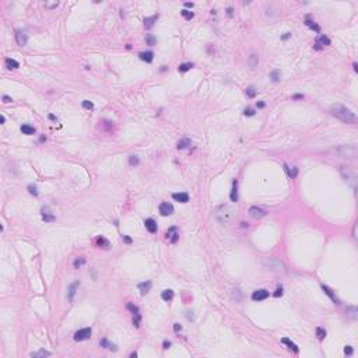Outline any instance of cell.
I'll return each mask as SVG.
<instances>
[{"instance_id": "cell-18", "label": "cell", "mask_w": 358, "mask_h": 358, "mask_svg": "<svg viewBox=\"0 0 358 358\" xmlns=\"http://www.w3.org/2000/svg\"><path fill=\"white\" fill-rule=\"evenodd\" d=\"M4 63H6V67H7V69H10V70L11 69L14 70V69H18V67H20V63H18L17 60L11 59V58H7Z\"/></svg>"}, {"instance_id": "cell-15", "label": "cell", "mask_w": 358, "mask_h": 358, "mask_svg": "<svg viewBox=\"0 0 358 358\" xmlns=\"http://www.w3.org/2000/svg\"><path fill=\"white\" fill-rule=\"evenodd\" d=\"M139 58L143 62H147V63H151L153 62V59H154V53L151 52V50H148V52H140L139 53Z\"/></svg>"}, {"instance_id": "cell-51", "label": "cell", "mask_w": 358, "mask_h": 358, "mask_svg": "<svg viewBox=\"0 0 358 358\" xmlns=\"http://www.w3.org/2000/svg\"><path fill=\"white\" fill-rule=\"evenodd\" d=\"M304 98V95L302 94H295L294 97H292V99H302Z\"/></svg>"}, {"instance_id": "cell-4", "label": "cell", "mask_w": 358, "mask_h": 358, "mask_svg": "<svg viewBox=\"0 0 358 358\" xmlns=\"http://www.w3.org/2000/svg\"><path fill=\"white\" fill-rule=\"evenodd\" d=\"M220 209L223 210V213H220V211H215V215H217V218L221 221V223H227L228 220L232 217V211H231L227 206H221Z\"/></svg>"}, {"instance_id": "cell-20", "label": "cell", "mask_w": 358, "mask_h": 358, "mask_svg": "<svg viewBox=\"0 0 358 358\" xmlns=\"http://www.w3.org/2000/svg\"><path fill=\"white\" fill-rule=\"evenodd\" d=\"M322 290H323V291H325V292H326V294L329 295L331 299H333V302H334V304H340V302H339V298L334 295V292H333V291H331V290L329 288L327 285H322Z\"/></svg>"}, {"instance_id": "cell-7", "label": "cell", "mask_w": 358, "mask_h": 358, "mask_svg": "<svg viewBox=\"0 0 358 358\" xmlns=\"http://www.w3.org/2000/svg\"><path fill=\"white\" fill-rule=\"evenodd\" d=\"M269 298V291L267 290H256L253 294H252V299L253 301H263V299Z\"/></svg>"}, {"instance_id": "cell-30", "label": "cell", "mask_w": 358, "mask_h": 358, "mask_svg": "<svg viewBox=\"0 0 358 358\" xmlns=\"http://www.w3.org/2000/svg\"><path fill=\"white\" fill-rule=\"evenodd\" d=\"M245 94L249 97V98H255V97H256V94H257V91H256V88H255V87L251 86V87H248V88L245 90Z\"/></svg>"}, {"instance_id": "cell-35", "label": "cell", "mask_w": 358, "mask_h": 358, "mask_svg": "<svg viewBox=\"0 0 358 358\" xmlns=\"http://www.w3.org/2000/svg\"><path fill=\"white\" fill-rule=\"evenodd\" d=\"M181 14H182V17H183L185 20H192L193 17H194V14H193L192 11H189V10H182Z\"/></svg>"}, {"instance_id": "cell-13", "label": "cell", "mask_w": 358, "mask_h": 358, "mask_svg": "<svg viewBox=\"0 0 358 358\" xmlns=\"http://www.w3.org/2000/svg\"><path fill=\"white\" fill-rule=\"evenodd\" d=\"M231 202H234V203H236L238 202V181H234L232 182V190H231Z\"/></svg>"}, {"instance_id": "cell-50", "label": "cell", "mask_w": 358, "mask_h": 358, "mask_svg": "<svg viewBox=\"0 0 358 358\" xmlns=\"http://www.w3.org/2000/svg\"><path fill=\"white\" fill-rule=\"evenodd\" d=\"M174 330H175V331L182 330V326L179 325V323H174Z\"/></svg>"}, {"instance_id": "cell-29", "label": "cell", "mask_w": 358, "mask_h": 358, "mask_svg": "<svg viewBox=\"0 0 358 358\" xmlns=\"http://www.w3.org/2000/svg\"><path fill=\"white\" fill-rule=\"evenodd\" d=\"M49 355H50V353H49V351H45V350H39V351H37V353H31V357H34V358L49 357Z\"/></svg>"}, {"instance_id": "cell-43", "label": "cell", "mask_w": 358, "mask_h": 358, "mask_svg": "<svg viewBox=\"0 0 358 358\" xmlns=\"http://www.w3.org/2000/svg\"><path fill=\"white\" fill-rule=\"evenodd\" d=\"M133 325L136 327H139L140 326V313H136L134 315V318H133Z\"/></svg>"}, {"instance_id": "cell-11", "label": "cell", "mask_w": 358, "mask_h": 358, "mask_svg": "<svg viewBox=\"0 0 358 358\" xmlns=\"http://www.w3.org/2000/svg\"><path fill=\"white\" fill-rule=\"evenodd\" d=\"M16 41L20 46H25V43H27V34H25L24 31H21V30H17L16 31Z\"/></svg>"}, {"instance_id": "cell-56", "label": "cell", "mask_w": 358, "mask_h": 358, "mask_svg": "<svg viewBox=\"0 0 358 358\" xmlns=\"http://www.w3.org/2000/svg\"><path fill=\"white\" fill-rule=\"evenodd\" d=\"M288 37H291V34H290V32H287V34H285V35L283 37V39H287Z\"/></svg>"}, {"instance_id": "cell-54", "label": "cell", "mask_w": 358, "mask_h": 358, "mask_svg": "<svg viewBox=\"0 0 358 358\" xmlns=\"http://www.w3.org/2000/svg\"><path fill=\"white\" fill-rule=\"evenodd\" d=\"M49 119H50V120H56V116H55V115H52V113H50V115H49Z\"/></svg>"}, {"instance_id": "cell-42", "label": "cell", "mask_w": 358, "mask_h": 358, "mask_svg": "<svg viewBox=\"0 0 358 358\" xmlns=\"http://www.w3.org/2000/svg\"><path fill=\"white\" fill-rule=\"evenodd\" d=\"M83 107L86 109H94V104L91 101H83Z\"/></svg>"}, {"instance_id": "cell-14", "label": "cell", "mask_w": 358, "mask_h": 358, "mask_svg": "<svg viewBox=\"0 0 358 358\" xmlns=\"http://www.w3.org/2000/svg\"><path fill=\"white\" fill-rule=\"evenodd\" d=\"M42 220L46 221V223H50V221H55V215L50 213V210L48 207H43L42 209Z\"/></svg>"}, {"instance_id": "cell-5", "label": "cell", "mask_w": 358, "mask_h": 358, "mask_svg": "<svg viewBox=\"0 0 358 358\" xmlns=\"http://www.w3.org/2000/svg\"><path fill=\"white\" fill-rule=\"evenodd\" d=\"M343 176L346 178V181L347 182H351V185H353V187L355 189V183H357V174H355V171H350L347 168V172L343 169Z\"/></svg>"}, {"instance_id": "cell-27", "label": "cell", "mask_w": 358, "mask_h": 358, "mask_svg": "<svg viewBox=\"0 0 358 358\" xmlns=\"http://www.w3.org/2000/svg\"><path fill=\"white\" fill-rule=\"evenodd\" d=\"M21 132L24 134L31 136V134H35V127H34V126H30V125H22V126H21Z\"/></svg>"}, {"instance_id": "cell-19", "label": "cell", "mask_w": 358, "mask_h": 358, "mask_svg": "<svg viewBox=\"0 0 358 358\" xmlns=\"http://www.w3.org/2000/svg\"><path fill=\"white\" fill-rule=\"evenodd\" d=\"M192 144V140L190 139H187V137H183L182 140H179L178 141V150H183V148H186V147H189V146Z\"/></svg>"}, {"instance_id": "cell-24", "label": "cell", "mask_w": 358, "mask_h": 358, "mask_svg": "<svg viewBox=\"0 0 358 358\" xmlns=\"http://www.w3.org/2000/svg\"><path fill=\"white\" fill-rule=\"evenodd\" d=\"M99 344H101V347H104V348H107V350H116V346L115 344H112L111 341H108L107 339H102L101 341H99Z\"/></svg>"}, {"instance_id": "cell-59", "label": "cell", "mask_w": 358, "mask_h": 358, "mask_svg": "<svg viewBox=\"0 0 358 358\" xmlns=\"http://www.w3.org/2000/svg\"><path fill=\"white\" fill-rule=\"evenodd\" d=\"M227 11H228V14H230V16H232V9H228Z\"/></svg>"}, {"instance_id": "cell-34", "label": "cell", "mask_w": 358, "mask_h": 358, "mask_svg": "<svg viewBox=\"0 0 358 358\" xmlns=\"http://www.w3.org/2000/svg\"><path fill=\"white\" fill-rule=\"evenodd\" d=\"M280 76H281L280 70H273L272 73H270V77H272V80L274 81V83H277V81L280 80Z\"/></svg>"}, {"instance_id": "cell-32", "label": "cell", "mask_w": 358, "mask_h": 358, "mask_svg": "<svg viewBox=\"0 0 358 358\" xmlns=\"http://www.w3.org/2000/svg\"><path fill=\"white\" fill-rule=\"evenodd\" d=\"M284 168H285V171L288 172V175H290L291 178H295V176H297V174H298V169H297L295 166L292 168V169H291V168H290L288 165H284Z\"/></svg>"}, {"instance_id": "cell-37", "label": "cell", "mask_w": 358, "mask_h": 358, "mask_svg": "<svg viewBox=\"0 0 358 358\" xmlns=\"http://www.w3.org/2000/svg\"><path fill=\"white\" fill-rule=\"evenodd\" d=\"M86 263V259L84 257H80V259H76L74 260V269H80L83 264Z\"/></svg>"}, {"instance_id": "cell-41", "label": "cell", "mask_w": 358, "mask_h": 358, "mask_svg": "<svg viewBox=\"0 0 358 358\" xmlns=\"http://www.w3.org/2000/svg\"><path fill=\"white\" fill-rule=\"evenodd\" d=\"M28 190H30V193H31V194H34V196H38V189H37V186H35V185H30V186H28Z\"/></svg>"}, {"instance_id": "cell-38", "label": "cell", "mask_w": 358, "mask_h": 358, "mask_svg": "<svg viewBox=\"0 0 358 358\" xmlns=\"http://www.w3.org/2000/svg\"><path fill=\"white\" fill-rule=\"evenodd\" d=\"M146 41H147V43H148L150 46H153V45H155V43H157V39H155V38L153 37L151 34H148V35L146 37Z\"/></svg>"}, {"instance_id": "cell-55", "label": "cell", "mask_w": 358, "mask_h": 358, "mask_svg": "<svg viewBox=\"0 0 358 358\" xmlns=\"http://www.w3.org/2000/svg\"><path fill=\"white\" fill-rule=\"evenodd\" d=\"M263 107H264V102H259L257 104V108H263Z\"/></svg>"}, {"instance_id": "cell-31", "label": "cell", "mask_w": 358, "mask_h": 358, "mask_svg": "<svg viewBox=\"0 0 358 358\" xmlns=\"http://www.w3.org/2000/svg\"><path fill=\"white\" fill-rule=\"evenodd\" d=\"M305 24L308 25L309 28H312V30H315V31H321V27L318 25V24H315V21H312V20H309V18H306L305 20Z\"/></svg>"}, {"instance_id": "cell-46", "label": "cell", "mask_w": 358, "mask_h": 358, "mask_svg": "<svg viewBox=\"0 0 358 358\" xmlns=\"http://www.w3.org/2000/svg\"><path fill=\"white\" fill-rule=\"evenodd\" d=\"M344 354H346V355H351V354H353V347H351V346H347V347L344 348Z\"/></svg>"}, {"instance_id": "cell-52", "label": "cell", "mask_w": 358, "mask_h": 358, "mask_svg": "<svg viewBox=\"0 0 358 358\" xmlns=\"http://www.w3.org/2000/svg\"><path fill=\"white\" fill-rule=\"evenodd\" d=\"M162 346H164V348H165V350H166V348H169V347H171V341H166V340H165Z\"/></svg>"}, {"instance_id": "cell-16", "label": "cell", "mask_w": 358, "mask_h": 358, "mask_svg": "<svg viewBox=\"0 0 358 358\" xmlns=\"http://www.w3.org/2000/svg\"><path fill=\"white\" fill-rule=\"evenodd\" d=\"M172 197L175 199L176 202H179V203H187L189 202V194L187 193H174Z\"/></svg>"}, {"instance_id": "cell-33", "label": "cell", "mask_w": 358, "mask_h": 358, "mask_svg": "<svg viewBox=\"0 0 358 358\" xmlns=\"http://www.w3.org/2000/svg\"><path fill=\"white\" fill-rule=\"evenodd\" d=\"M192 67H193V63H182V64H179L178 70L179 71H187V70H190Z\"/></svg>"}, {"instance_id": "cell-9", "label": "cell", "mask_w": 358, "mask_h": 358, "mask_svg": "<svg viewBox=\"0 0 358 358\" xmlns=\"http://www.w3.org/2000/svg\"><path fill=\"white\" fill-rule=\"evenodd\" d=\"M249 214H251V217H253V218H262V217H264L266 215V211L263 209H260V207H256V206H253V207H251L249 209Z\"/></svg>"}, {"instance_id": "cell-12", "label": "cell", "mask_w": 358, "mask_h": 358, "mask_svg": "<svg viewBox=\"0 0 358 358\" xmlns=\"http://www.w3.org/2000/svg\"><path fill=\"white\" fill-rule=\"evenodd\" d=\"M144 225H146V228H147V231H148V232H151V234L157 232V223H155L153 218H147V220H146Z\"/></svg>"}, {"instance_id": "cell-8", "label": "cell", "mask_w": 358, "mask_h": 358, "mask_svg": "<svg viewBox=\"0 0 358 358\" xmlns=\"http://www.w3.org/2000/svg\"><path fill=\"white\" fill-rule=\"evenodd\" d=\"M166 239L169 241L171 243H175L179 239V232H178V230L175 227H172V228H169V230L166 231Z\"/></svg>"}, {"instance_id": "cell-49", "label": "cell", "mask_w": 358, "mask_h": 358, "mask_svg": "<svg viewBox=\"0 0 358 358\" xmlns=\"http://www.w3.org/2000/svg\"><path fill=\"white\" fill-rule=\"evenodd\" d=\"M11 101H13V99H11V98H10L9 95H4V97H3V102H4V104H9V102H11Z\"/></svg>"}, {"instance_id": "cell-3", "label": "cell", "mask_w": 358, "mask_h": 358, "mask_svg": "<svg viewBox=\"0 0 358 358\" xmlns=\"http://www.w3.org/2000/svg\"><path fill=\"white\" fill-rule=\"evenodd\" d=\"M91 337V329L90 327H84V329H80L74 333V340L76 341H84V340H88Z\"/></svg>"}, {"instance_id": "cell-17", "label": "cell", "mask_w": 358, "mask_h": 358, "mask_svg": "<svg viewBox=\"0 0 358 358\" xmlns=\"http://www.w3.org/2000/svg\"><path fill=\"white\" fill-rule=\"evenodd\" d=\"M248 64H249V67H251L252 70H255L259 66V56L257 55H251L249 56V59H248Z\"/></svg>"}, {"instance_id": "cell-48", "label": "cell", "mask_w": 358, "mask_h": 358, "mask_svg": "<svg viewBox=\"0 0 358 358\" xmlns=\"http://www.w3.org/2000/svg\"><path fill=\"white\" fill-rule=\"evenodd\" d=\"M122 239L126 242V243H132V238H129L127 235H122Z\"/></svg>"}, {"instance_id": "cell-36", "label": "cell", "mask_w": 358, "mask_h": 358, "mask_svg": "<svg viewBox=\"0 0 358 358\" xmlns=\"http://www.w3.org/2000/svg\"><path fill=\"white\" fill-rule=\"evenodd\" d=\"M316 336H318L319 340H323V339L326 337V330L322 329V327H318V329H316Z\"/></svg>"}, {"instance_id": "cell-10", "label": "cell", "mask_w": 358, "mask_h": 358, "mask_svg": "<svg viewBox=\"0 0 358 358\" xmlns=\"http://www.w3.org/2000/svg\"><path fill=\"white\" fill-rule=\"evenodd\" d=\"M160 213L161 215H171L174 213V206L171 203H161L160 204Z\"/></svg>"}, {"instance_id": "cell-39", "label": "cell", "mask_w": 358, "mask_h": 358, "mask_svg": "<svg viewBox=\"0 0 358 358\" xmlns=\"http://www.w3.org/2000/svg\"><path fill=\"white\" fill-rule=\"evenodd\" d=\"M127 309H129V310H132V313H133V315H136V313H139V308H137L136 305L130 304V302H129V304H127Z\"/></svg>"}, {"instance_id": "cell-2", "label": "cell", "mask_w": 358, "mask_h": 358, "mask_svg": "<svg viewBox=\"0 0 358 358\" xmlns=\"http://www.w3.org/2000/svg\"><path fill=\"white\" fill-rule=\"evenodd\" d=\"M339 153H340L343 157H347V158H355V157H357V147H355V144L343 146L339 150Z\"/></svg>"}, {"instance_id": "cell-58", "label": "cell", "mask_w": 358, "mask_h": 358, "mask_svg": "<svg viewBox=\"0 0 358 358\" xmlns=\"http://www.w3.org/2000/svg\"><path fill=\"white\" fill-rule=\"evenodd\" d=\"M4 120H6V118H4V116H3V115H1V116H0V122H1V123H4Z\"/></svg>"}, {"instance_id": "cell-1", "label": "cell", "mask_w": 358, "mask_h": 358, "mask_svg": "<svg viewBox=\"0 0 358 358\" xmlns=\"http://www.w3.org/2000/svg\"><path fill=\"white\" fill-rule=\"evenodd\" d=\"M330 112L333 113L336 118H339L340 120H343V122L351 123V125L357 123V115H355L351 109H348L347 107H344V105H341V104H334V105H331Z\"/></svg>"}, {"instance_id": "cell-22", "label": "cell", "mask_w": 358, "mask_h": 358, "mask_svg": "<svg viewBox=\"0 0 358 358\" xmlns=\"http://www.w3.org/2000/svg\"><path fill=\"white\" fill-rule=\"evenodd\" d=\"M281 341H283L284 344H287V347H288L290 350H292V351H294L295 354H298V353H299V348L297 347V344H294V343L291 341V340H288V339H283Z\"/></svg>"}, {"instance_id": "cell-53", "label": "cell", "mask_w": 358, "mask_h": 358, "mask_svg": "<svg viewBox=\"0 0 358 358\" xmlns=\"http://www.w3.org/2000/svg\"><path fill=\"white\" fill-rule=\"evenodd\" d=\"M185 7H190V9H192V7H193V3H189V1H186V3H185Z\"/></svg>"}, {"instance_id": "cell-57", "label": "cell", "mask_w": 358, "mask_h": 358, "mask_svg": "<svg viewBox=\"0 0 358 358\" xmlns=\"http://www.w3.org/2000/svg\"><path fill=\"white\" fill-rule=\"evenodd\" d=\"M353 67H354V71H358V66H357V63H354V64H353Z\"/></svg>"}, {"instance_id": "cell-47", "label": "cell", "mask_w": 358, "mask_h": 358, "mask_svg": "<svg viewBox=\"0 0 358 358\" xmlns=\"http://www.w3.org/2000/svg\"><path fill=\"white\" fill-rule=\"evenodd\" d=\"M58 4H59V3H58V1H55V3H46L45 6H46L48 9H55V7H58Z\"/></svg>"}, {"instance_id": "cell-6", "label": "cell", "mask_w": 358, "mask_h": 358, "mask_svg": "<svg viewBox=\"0 0 358 358\" xmlns=\"http://www.w3.org/2000/svg\"><path fill=\"white\" fill-rule=\"evenodd\" d=\"M330 45V39L326 37V35H319L316 38V42H315V49H322L323 46H327Z\"/></svg>"}, {"instance_id": "cell-23", "label": "cell", "mask_w": 358, "mask_h": 358, "mask_svg": "<svg viewBox=\"0 0 358 358\" xmlns=\"http://www.w3.org/2000/svg\"><path fill=\"white\" fill-rule=\"evenodd\" d=\"M161 298L164 299V301H172V298H174V291L172 290H164L162 291V294H161Z\"/></svg>"}, {"instance_id": "cell-25", "label": "cell", "mask_w": 358, "mask_h": 358, "mask_svg": "<svg viewBox=\"0 0 358 358\" xmlns=\"http://www.w3.org/2000/svg\"><path fill=\"white\" fill-rule=\"evenodd\" d=\"M79 285H80V281H76V283H73L71 285H70V288H69V299L70 301H73L74 294H76V290H77Z\"/></svg>"}, {"instance_id": "cell-44", "label": "cell", "mask_w": 358, "mask_h": 358, "mask_svg": "<svg viewBox=\"0 0 358 358\" xmlns=\"http://www.w3.org/2000/svg\"><path fill=\"white\" fill-rule=\"evenodd\" d=\"M243 115H245V116H253V115H255V111H253L252 108H246L245 111H243Z\"/></svg>"}, {"instance_id": "cell-21", "label": "cell", "mask_w": 358, "mask_h": 358, "mask_svg": "<svg viewBox=\"0 0 358 358\" xmlns=\"http://www.w3.org/2000/svg\"><path fill=\"white\" fill-rule=\"evenodd\" d=\"M150 288H151V281H146V283H140L139 284V290H140V292H141L143 295L147 294V292L150 291Z\"/></svg>"}, {"instance_id": "cell-28", "label": "cell", "mask_w": 358, "mask_h": 358, "mask_svg": "<svg viewBox=\"0 0 358 358\" xmlns=\"http://www.w3.org/2000/svg\"><path fill=\"white\" fill-rule=\"evenodd\" d=\"M95 242H97V245L99 246V248H105V249H107V248H109V242H108V241L105 239L104 236H98V238L95 239Z\"/></svg>"}, {"instance_id": "cell-26", "label": "cell", "mask_w": 358, "mask_h": 358, "mask_svg": "<svg viewBox=\"0 0 358 358\" xmlns=\"http://www.w3.org/2000/svg\"><path fill=\"white\" fill-rule=\"evenodd\" d=\"M157 18H158V14H157V16H153V17H148V18H146V20H144V27L147 28V30H150V28L154 25V22L157 21Z\"/></svg>"}, {"instance_id": "cell-45", "label": "cell", "mask_w": 358, "mask_h": 358, "mask_svg": "<svg viewBox=\"0 0 358 358\" xmlns=\"http://www.w3.org/2000/svg\"><path fill=\"white\" fill-rule=\"evenodd\" d=\"M273 295H274L276 298H278V297H281V295H283V287H278V288L276 290V292H274V294H273Z\"/></svg>"}, {"instance_id": "cell-40", "label": "cell", "mask_w": 358, "mask_h": 358, "mask_svg": "<svg viewBox=\"0 0 358 358\" xmlns=\"http://www.w3.org/2000/svg\"><path fill=\"white\" fill-rule=\"evenodd\" d=\"M129 164H130V165H137V164H139V158H137L136 155H130V157H129Z\"/></svg>"}]
</instances>
